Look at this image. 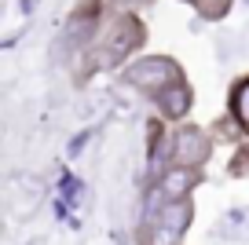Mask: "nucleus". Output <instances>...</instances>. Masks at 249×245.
I'll return each mask as SVG.
<instances>
[{"label": "nucleus", "instance_id": "9", "mask_svg": "<svg viewBox=\"0 0 249 245\" xmlns=\"http://www.w3.org/2000/svg\"><path fill=\"white\" fill-rule=\"evenodd\" d=\"M187 4H195V8H202V4H205V0H187Z\"/></svg>", "mask_w": 249, "mask_h": 245}, {"label": "nucleus", "instance_id": "3", "mask_svg": "<svg viewBox=\"0 0 249 245\" xmlns=\"http://www.w3.org/2000/svg\"><path fill=\"white\" fill-rule=\"evenodd\" d=\"M147 216H150V223H147V230H143V245H179V238L191 227L195 209H191V198H176V201L158 205L154 212H147Z\"/></svg>", "mask_w": 249, "mask_h": 245}, {"label": "nucleus", "instance_id": "6", "mask_svg": "<svg viewBox=\"0 0 249 245\" xmlns=\"http://www.w3.org/2000/svg\"><path fill=\"white\" fill-rule=\"evenodd\" d=\"M154 103H158V114H161L165 121H183V117L191 114L195 92H191V85H187V81H176V85H169Z\"/></svg>", "mask_w": 249, "mask_h": 245}, {"label": "nucleus", "instance_id": "7", "mask_svg": "<svg viewBox=\"0 0 249 245\" xmlns=\"http://www.w3.org/2000/svg\"><path fill=\"white\" fill-rule=\"evenodd\" d=\"M227 99H231L227 106H231V117H234V124H238V132H246V136H249V77L234 81Z\"/></svg>", "mask_w": 249, "mask_h": 245}, {"label": "nucleus", "instance_id": "1", "mask_svg": "<svg viewBox=\"0 0 249 245\" xmlns=\"http://www.w3.org/2000/svg\"><path fill=\"white\" fill-rule=\"evenodd\" d=\"M143 40H147V26L140 22V15H132V11H107L99 22H92V33H88V44H85L88 70H114Z\"/></svg>", "mask_w": 249, "mask_h": 245}, {"label": "nucleus", "instance_id": "8", "mask_svg": "<svg viewBox=\"0 0 249 245\" xmlns=\"http://www.w3.org/2000/svg\"><path fill=\"white\" fill-rule=\"evenodd\" d=\"M114 4H121V8H143V4H150V0H114Z\"/></svg>", "mask_w": 249, "mask_h": 245}, {"label": "nucleus", "instance_id": "2", "mask_svg": "<svg viewBox=\"0 0 249 245\" xmlns=\"http://www.w3.org/2000/svg\"><path fill=\"white\" fill-rule=\"evenodd\" d=\"M121 81L128 88H136V92H143L147 99H158L169 85L183 81V66L176 59H169V55H143V59L124 66Z\"/></svg>", "mask_w": 249, "mask_h": 245}, {"label": "nucleus", "instance_id": "5", "mask_svg": "<svg viewBox=\"0 0 249 245\" xmlns=\"http://www.w3.org/2000/svg\"><path fill=\"white\" fill-rule=\"evenodd\" d=\"M198 169H183V165H169V169L161 172V179L154 183V201H150V212H154L158 205H165V201H176V198H187L191 194V187H198Z\"/></svg>", "mask_w": 249, "mask_h": 245}, {"label": "nucleus", "instance_id": "4", "mask_svg": "<svg viewBox=\"0 0 249 245\" xmlns=\"http://www.w3.org/2000/svg\"><path fill=\"white\" fill-rule=\"evenodd\" d=\"M213 139L198 124H179L169 136V165H183V169H202L209 161Z\"/></svg>", "mask_w": 249, "mask_h": 245}]
</instances>
